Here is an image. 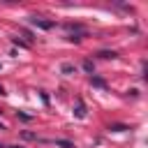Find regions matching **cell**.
Returning <instances> with one entry per match:
<instances>
[{
  "instance_id": "6da1fadb",
  "label": "cell",
  "mask_w": 148,
  "mask_h": 148,
  "mask_svg": "<svg viewBox=\"0 0 148 148\" xmlns=\"http://www.w3.org/2000/svg\"><path fill=\"white\" fill-rule=\"evenodd\" d=\"M30 21H32V25H37V28H42V30H51V28H53V21H44V18H39V16H32Z\"/></svg>"
},
{
  "instance_id": "7a4b0ae2",
  "label": "cell",
  "mask_w": 148,
  "mask_h": 148,
  "mask_svg": "<svg viewBox=\"0 0 148 148\" xmlns=\"http://www.w3.org/2000/svg\"><path fill=\"white\" fill-rule=\"evenodd\" d=\"M83 113H86V111H83V104H81V102H79V104H76V116H79V118H81V116H83Z\"/></svg>"
}]
</instances>
